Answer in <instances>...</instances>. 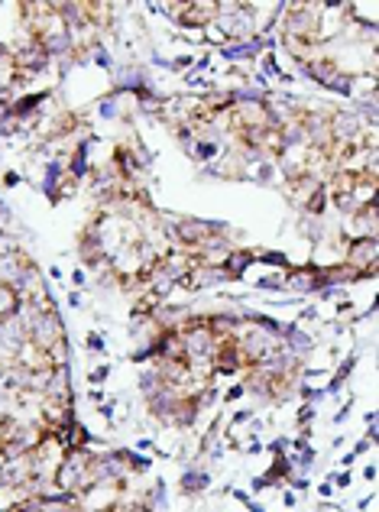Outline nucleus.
I'll list each match as a JSON object with an SVG mask.
<instances>
[{"instance_id":"1","label":"nucleus","mask_w":379,"mask_h":512,"mask_svg":"<svg viewBox=\"0 0 379 512\" xmlns=\"http://www.w3.org/2000/svg\"><path fill=\"white\" fill-rule=\"evenodd\" d=\"M123 512H149V506H143V502H133V506H127Z\"/></svg>"}]
</instances>
